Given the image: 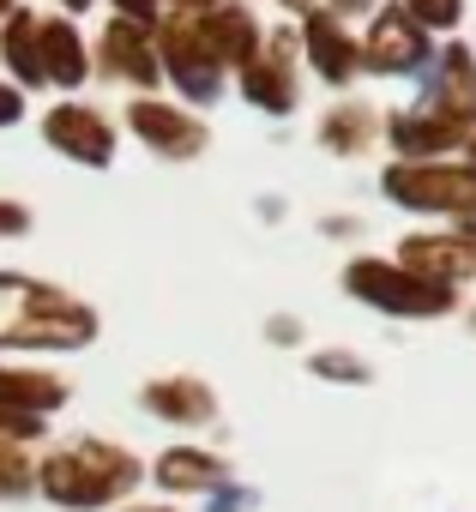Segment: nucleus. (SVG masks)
Returning a JSON list of instances; mask_svg holds the SVG:
<instances>
[{
	"mask_svg": "<svg viewBox=\"0 0 476 512\" xmlns=\"http://www.w3.org/2000/svg\"><path fill=\"white\" fill-rule=\"evenodd\" d=\"M145 410L163 416V422H181V428H199L217 416V392L193 374H175V380H151L145 386Z\"/></svg>",
	"mask_w": 476,
	"mask_h": 512,
	"instance_id": "13",
	"label": "nucleus"
},
{
	"mask_svg": "<svg viewBox=\"0 0 476 512\" xmlns=\"http://www.w3.org/2000/svg\"><path fill=\"white\" fill-rule=\"evenodd\" d=\"M97 338V314L55 284L0 272V344L19 350H85Z\"/></svg>",
	"mask_w": 476,
	"mask_h": 512,
	"instance_id": "1",
	"label": "nucleus"
},
{
	"mask_svg": "<svg viewBox=\"0 0 476 512\" xmlns=\"http://www.w3.org/2000/svg\"><path fill=\"white\" fill-rule=\"evenodd\" d=\"M0 55L19 73V85H43V49H37V13L13 7L7 13V37H0Z\"/></svg>",
	"mask_w": 476,
	"mask_h": 512,
	"instance_id": "22",
	"label": "nucleus"
},
{
	"mask_svg": "<svg viewBox=\"0 0 476 512\" xmlns=\"http://www.w3.org/2000/svg\"><path fill=\"white\" fill-rule=\"evenodd\" d=\"M31 434H43L37 416H0V494H25V488H37V470H31V458L19 452Z\"/></svg>",
	"mask_w": 476,
	"mask_h": 512,
	"instance_id": "20",
	"label": "nucleus"
},
{
	"mask_svg": "<svg viewBox=\"0 0 476 512\" xmlns=\"http://www.w3.org/2000/svg\"><path fill=\"white\" fill-rule=\"evenodd\" d=\"M356 49H362V67H368V73H422L428 55H434L428 31H416V25L404 19V7L374 13V31H368V43H356Z\"/></svg>",
	"mask_w": 476,
	"mask_h": 512,
	"instance_id": "7",
	"label": "nucleus"
},
{
	"mask_svg": "<svg viewBox=\"0 0 476 512\" xmlns=\"http://www.w3.org/2000/svg\"><path fill=\"white\" fill-rule=\"evenodd\" d=\"M374 127H380V115L368 103H338V109L320 115V145L338 151V157H356V151L374 145Z\"/></svg>",
	"mask_w": 476,
	"mask_h": 512,
	"instance_id": "21",
	"label": "nucleus"
},
{
	"mask_svg": "<svg viewBox=\"0 0 476 512\" xmlns=\"http://www.w3.org/2000/svg\"><path fill=\"white\" fill-rule=\"evenodd\" d=\"M284 7H314V0H284Z\"/></svg>",
	"mask_w": 476,
	"mask_h": 512,
	"instance_id": "37",
	"label": "nucleus"
},
{
	"mask_svg": "<svg viewBox=\"0 0 476 512\" xmlns=\"http://www.w3.org/2000/svg\"><path fill=\"white\" fill-rule=\"evenodd\" d=\"M302 49H308L314 73H320L326 85H350L356 67H362V49L350 43V31H344L332 13H308V25H302Z\"/></svg>",
	"mask_w": 476,
	"mask_h": 512,
	"instance_id": "11",
	"label": "nucleus"
},
{
	"mask_svg": "<svg viewBox=\"0 0 476 512\" xmlns=\"http://www.w3.org/2000/svg\"><path fill=\"white\" fill-rule=\"evenodd\" d=\"M0 13H13V0H0Z\"/></svg>",
	"mask_w": 476,
	"mask_h": 512,
	"instance_id": "38",
	"label": "nucleus"
},
{
	"mask_svg": "<svg viewBox=\"0 0 476 512\" xmlns=\"http://www.w3.org/2000/svg\"><path fill=\"white\" fill-rule=\"evenodd\" d=\"M386 139H392L398 163H440V151H458V145H464L452 127H440V121L422 115V109L392 115V121H386Z\"/></svg>",
	"mask_w": 476,
	"mask_h": 512,
	"instance_id": "15",
	"label": "nucleus"
},
{
	"mask_svg": "<svg viewBox=\"0 0 476 512\" xmlns=\"http://www.w3.org/2000/svg\"><path fill=\"white\" fill-rule=\"evenodd\" d=\"M133 512H175V506H133Z\"/></svg>",
	"mask_w": 476,
	"mask_h": 512,
	"instance_id": "35",
	"label": "nucleus"
},
{
	"mask_svg": "<svg viewBox=\"0 0 476 512\" xmlns=\"http://www.w3.org/2000/svg\"><path fill=\"white\" fill-rule=\"evenodd\" d=\"M43 139H49L61 157L85 163V169H109V163H115V133H109V121H103L97 109H85V103L49 109V115H43Z\"/></svg>",
	"mask_w": 476,
	"mask_h": 512,
	"instance_id": "8",
	"label": "nucleus"
},
{
	"mask_svg": "<svg viewBox=\"0 0 476 512\" xmlns=\"http://www.w3.org/2000/svg\"><path fill=\"white\" fill-rule=\"evenodd\" d=\"M344 290L380 314H404V320H428V314H446L452 308V290L446 284H428L416 272H404L398 260H350L344 272Z\"/></svg>",
	"mask_w": 476,
	"mask_h": 512,
	"instance_id": "3",
	"label": "nucleus"
},
{
	"mask_svg": "<svg viewBox=\"0 0 476 512\" xmlns=\"http://www.w3.org/2000/svg\"><path fill=\"white\" fill-rule=\"evenodd\" d=\"M19 115H25V97H19L13 85H0V127H13Z\"/></svg>",
	"mask_w": 476,
	"mask_h": 512,
	"instance_id": "28",
	"label": "nucleus"
},
{
	"mask_svg": "<svg viewBox=\"0 0 476 512\" xmlns=\"http://www.w3.org/2000/svg\"><path fill=\"white\" fill-rule=\"evenodd\" d=\"M157 482L175 488V494H193V488H223L229 482V464L217 452H199V446H169L157 458Z\"/></svg>",
	"mask_w": 476,
	"mask_h": 512,
	"instance_id": "18",
	"label": "nucleus"
},
{
	"mask_svg": "<svg viewBox=\"0 0 476 512\" xmlns=\"http://www.w3.org/2000/svg\"><path fill=\"white\" fill-rule=\"evenodd\" d=\"M266 338H272V344H296V338H302V326H296L290 314H272V320H266Z\"/></svg>",
	"mask_w": 476,
	"mask_h": 512,
	"instance_id": "27",
	"label": "nucleus"
},
{
	"mask_svg": "<svg viewBox=\"0 0 476 512\" xmlns=\"http://www.w3.org/2000/svg\"><path fill=\"white\" fill-rule=\"evenodd\" d=\"M242 506H248V494H242V488H217V500H211L205 512H242Z\"/></svg>",
	"mask_w": 476,
	"mask_h": 512,
	"instance_id": "29",
	"label": "nucleus"
},
{
	"mask_svg": "<svg viewBox=\"0 0 476 512\" xmlns=\"http://www.w3.org/2000/svg\"><path fill=\"white\" fill-rule=\"evenodd\" d=\"M386 199L404 211H470L476 205V169L470 163H392L380 175Z\"/></svg>",
	"mask_w": 476,
	"mask_h": 512,
	"instance_id": "4",
	"label": "nucleus"
},
{
	"mask_svg": "<svg viewBox=\"0 0 476 512\" xmlns=\"http://www.w3.org/2000/svg\"><path fill=\"white\" fill-rule=\"evenodd\" d=\"M332 7H338V13H368L374 0H332ZM338 13H332V19H338Z\"/></svg>",
	"mask_w": 476,
	"mask_h": 512,
	"instance_id": "32",
	"label": "nucleus"
},
{
	"mask_svg": "<svg viewBox=\"0 0 476 512\" xmlns=\"http://www.w3.org/2000/svg\"><path fill=\"white\" fill-rule=\"evenodd\" d=\"M61 7H67V13H85V7H91V0H61Z\"/></svg>",
	"mask_w": 476,
	"mask_h": 512,
	"instance_id": "34",
	"label": "nucleus"
},
{
	"mask_svg": "<svg viewBox=\"0 0 476 512\" xmlns=\"http://www.w3.org/2000/svg\"><path fill=\"white\" fill-rule=\"evenodd\" d=\"M404 19L416 31H452L464 19V0H404Z\"/></svg>",
	"mask_w": 476,
	"mask_h": 512,
	"instance_id": "24",
	"label": "nucleus"
},
{
	"mask_svg": "<svg viewBox=\"0 0 476 512\" xmlns=\"http://www.w3.org/2000/svg\"><path fill=\"white\" fill-rule=\"evenodd\" d=\"M103 67H109L115 79H133L139 91H151V85L163 79L151 37H145L139 25H127V19H109V31H103Z\"/></svg>",
	"mask_w": 476,
	"mask_h": 512,
	"instance_id": "14",
	"label": "nucleus"
},
{
	"mask_svg": "<svg viewBox=\"0 0 476 512\" xmlns=\"http://www.w3.org/2000/svg\"><path fill=\"white\" fill-rule=\"evenodd\" d=\"M422 115H434L440 127H452L458 139H470L476 133V61H470V49H446L440 55V73L428 79V103H422Z\"/></svg>",
	"mask_w": 476,
	"mask_h": 512,
	"instance_id": "6",
	"label": "nucleus"
},
{
	"mask_svg": "<svg viewBox=\"0 0 476 512\" xmlns=\"http://www.w3.org/2000/svg\"><path fill=\"white\" fill-rule=\"evenodd\" d=\"M133 482H139V458L127 446H109V440H73V446L49 452L37 464V488L55 506H73V512L121 500Z\"/></svg>",
	"mask_w": 476,
	"mask_h": 512,
	"instance_id": "2",
	"label": "nucleus"
},
{
	"mask_svg": "<svg viewBox=\"0 0 476 512\" xmlns=\"http://www.w3.org/2000/svg\"><path fill=\"white\" fill-rule=\"evenodd\" d=\"M211 7H223V0H175V19H199V13H211Z\"/></svg>",
	"mask_w": 476,
	"mask_h": 512,
	"instance_id": "30",
	"label": "nucleus"
},
{
	"mask_svg": "<svg viewBox=\"0 0 476 512\" xmlns=\"http://www.w3.org/2000/svg\"><path fill=\"white\" fill-rule=\"evenodd\" d=\"M464 145H470V169H476V133H470V139H464Z\"/></svg>",
	"mask_w": 476,
	"mask_h": 512,
	"instance_id": "36",
	"label": "nucleus"
},
{
	"mask_svg": "<svg viewBox=\"0 0 476 512\" xmlns=\"http://www.w3.org/2000/svg\"><path fill=\"white\" fill-rule=\"evenodd\" d=\"M398 266L452 290L458 278H476V235H464V229H452V235H404Z\"/></svg>",
	"mask_w": 476,
	"mask_h": 512,
	"instance_id": "9",
	"label": "nucleus"
},
{
	"mask_svg": "<svg viewBox=\"0 0 476 512\" xmlns=\"http://www.w3.org/2000/svg\"><path fill=\"white\" fill-rule=\"evenodd\" d=\"M67 404L61 374H31V368H0V416H49Z\"/></svg>",
	"mask_w": 476,
	"mask_h": 512,
	"instance_id": "16",
	"label": "nucleus"
},
{
	"mask_svg": "<svg viewBox=\"0 0 476 512\" xmlns=\"http://www.w3.org/2000/svg\"><path fill=\"white\" fill-rule=\"evenodd\" d=\"M314 374L320 380H338V386H368L374 380V368L362 356H350V350H320L314 356Z\"/></svg>",
	"mask_w": 476,
	"mask_h": 512,
	"instance_id": "23",
	"label": "nucleus"
},
{
	"mask_svg": "<svg viewBox=\"0 0 476 512\" xmlns=\"http://www.w3.org/2000/svg\"><path fill=\"white\" fill-rule=\"evenodd\" d=\"M242 91H248V103H254V109H266V115H290V109H296L290 61H278V55H266V49L242 67Z\"/></svg>",
	"mask_w": 476,
	"mask_h": 512,
	"instance_id": "19",
	"label": "nucleus"
},
{
	"mask_svg": "<svg viewBox=\"0 0 476 512\" xmlns=\"http://www.w3.org/2000/svg\"><path fill=\"white\" fill-rule=\"evenodd\" d=\"M199 31H205L217 67H235V73H242V67L260 55V25H254L248 7H211V13H199Z\"/></svg>",
	"mask_w": 476,
	"mask_h": 512,
	"instance_id": "12",
	"label": "nucleus"
},
{
	"mask_svg": "<svg viewBox=\"0 0 476 512\" xmlns=\"http://www.w3.org/2000/svg\"><path fill=\"white\" fill-rule=\"evenodd\" d=\"M37 49H43V79L55 85H85L91 61H85V37L67 19H37Z\"/></svg>",
	"mask_w": 476,
	"mask_h": 512,
	"instance_id": "17",
	"label": "nucleus"
},
{
	"mask_svg": "<svg viewBox=\"0 0 476 512\" xmlns=\"http://www.w3.org/2000/svg\"><path fill=\"white\" fill-rule=\"evenodd\" d=\"M464 235H476V205H470V211H464Z\"/></svg>",
	"mask_w": 476,
	"mask_h": 512,
	"instance_id": "33",
	"label": "nucleus"
},
{
	"mask_svg": "<svg viewBox=\"0 0 476 512\" xmlns=\"http://www.w3.org/2000/svg\"><path fill=\"white\" fill-rule=\"evenodd\" d=\"M25 229H31V211L0 199V241H13V235H25Z\"/></svg>",
	"mask_w": 476,
	"mask_h": 512,
	"instance_id": "25",
	"label": "nucleus"
},
{
	"mask_svg": "<svg viewBox=\"0 0 476 512\" xmlns=\"http://www.w3.org/2000/svg\"><path fill=\"white\" fill-rule=\"evenodd\" d=\"M115 19H127V25L145 31V25L157 19V0H115Z\"/></svg>",
	"mask_w": 476,
	"mask_h": 512,
	"instance_id": "26",
	"label": "nucleus"
},
{
	"mask_svg": "<svg viewBox=\"0 0 476 512\" xmlns=\"http://www.w3.org/2000/svg\"><path fill=\"white\" fill-rule=\"evenodd\" d=\"M320 235H356V217H326Z\"/></svg>",
	"mask_w": 476,
	"mask_h": 512,
	"instance_id": "31",
	"label": "nucleus"
},
{
	"mask_svg": "<svg viewBox=\"0 0 476 512\" xmlns=\"http://www.w3.org/2000/svg\"><path fill=\"white\" fill-rule=\"evenodd\" d=\"M151 49H157V73H169L193 103H217L223 97V67H217L199 19H169Z\"/></svg>",
	"mask_w": 476,
	"mask_h": 512,
	"instance_id": "5",
	"label": "nucleus"
},
{
	"mask_svg": "<svg viewBox=\"0 0 476 512\" xmlns=\"http://www.w3.org/2000/svg\"><path fill=\"white\" fill-rule=\"evenodd\" d=\"M127 121H133V133H139L157 157H199V151H205V127H199L193 115H181L175 103L139 97V103L127 109Z\"/></svg>",
	"mask_w": 476,
	"mask_h": 512,
	"instance_id": "10",
	"label": "nucleus"
}]
</instances>
